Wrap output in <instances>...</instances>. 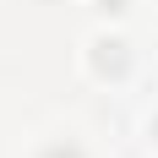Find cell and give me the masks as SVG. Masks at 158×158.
<instances>
[{"label": "cell", "mask_w": 158, "mask_h": 158, "mask_svg": "<svg viewBox=\"0 0 158 158\" xmlns=\"http://www.w3.org/2000/svg\"><path fill=\"white\" fill-rule=\"evenodd\" d=\"M44 158H82L77 147H65V142H55V147H44Z\"/></svg>", "instance_id": "cell-2"}, {"label": "cell", "mask_w": 158, "mask_h": 158, "mask_svg": "<svg viewBox=\"0 0 158 158\" xmlns=\"http://www.w3.org/2000/svg\"><path fill=\"white\" fill-rule=\"evenodd\" d=\"M93 65L104 71V77H120V71H126V44L104 38V44H98V55H93Z\"/></svg>", "instance_id": "cell-1"}]
</instances>
